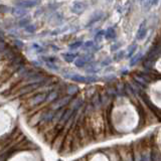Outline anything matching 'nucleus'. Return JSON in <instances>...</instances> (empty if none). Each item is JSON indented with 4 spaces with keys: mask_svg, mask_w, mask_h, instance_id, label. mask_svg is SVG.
Masks as SVG:
<instances>
[{
    "mask_svg": "<svg viewBox=\"0 0 161 161\" xmlns=\"http://www.w3.org/2000/svg\"><path fill=\"white\" fill-rule=\"evenodd\" d=\"M40 0H21L20 2L17 3V6L22 8H30L33 6H36L39 3Z\"/></svg>",
    "mask_w": 161,
    "mask_h": 161,
    "instance_id": "nucleus-1",
    "label": "nucleus"
},
{
    "mask_svg": "<svg viewBox=\"0 0 161 161\" xmlns=\"http://www.w3.org/2000/svg\"><path fill=\"white\" fill-rule=\"evenodd\" d=\"M72 80L79 83H92V82H95V80H97V79L94 77H82V75H73Z\"/></svg>",
    "mask_w": 161,
    "mask_h": 161,
    "instance_id": "nucleus-2",
    "label": "nucleus"
},
{
    "mask_svg": "<svg viewBox=\"0 0 161 161\" xmlns=\"http://www.w3.org/2000/svg\"><path fill=\"white\" fill-rule=\"evenodd\" d=\"M44 100H45V95L44 94H38L29 101V105L31 106V107L32 106H36V105H39Z\"/></svg>",
    "mask_w": 161,
    "mask_h": 161,
    "instance_id": "nucleus-3",
    "label": "nucleus"
},
{
    "mask_svg": "<svg viewBox=\"0 0 161 161\" xmlns=\"http://www.w3.org/2000/svg\"><path fill=\"white\" fill-rule=\"evenodd\" d=\"M146 33H147V28H146L145 22H142V23H141L140 26H139V29H138L137 38H138L139 40H142V39L146 36Z\"/></svg>",
    "mask_w": 161,
    "mask_h": 161,
    "instance_id": "nucleus-4",
    "label": "nucleus"
},
{
    "mask_svg": "<svg viewBox=\"0 0 161 161\" xmlns=\"http://www.w3.org/2000/svg\"><path fill=\"white\" fill-rule=\"evenodd\" d=\"M70 101V97H64V98H62L60 100H58V101H57V103H55L54 105H53V109H58V108H60V107H64V106H65L67 105L69 102Z\"/></svg>",
    "mask_w": 161,
    "mask_h": 161,
    "instance_id": "nucleus-5",
    "label": "nucleus"
},
{
    "mask_svg": "<svg viewBox=\"0 0 161 161\" xmlns=\"http://www.w3.org/2000/svg\"><path fill=\"white\" fill-rule=\"evenodd\" d=\"M85 10V5L83 3H75L73 6V12L75 14H80Z\"/></svg>",
    "mask_w": 161,
    "mask_h": 161,
    "instance_id": "nucleus-6",
    "label": "nucleus"
},
{
    "mask_svg": "<svg viewBox=\"0 0 161 161\" xmlns=\"http://www.w3.org/2000/svg\"><path fill=\"white\" fill-rule=\"evenodd\" d=\"M25 13H26V11L24 10V8H14L13 9V14L15 15V16L17 17H21L23 16V15H25Z\"/></svg>",
    "mask_w": 161,
    "mask_h": 161,
    "instance_id": "nucleus-7",
    "label": "nucleus"
},
{
    "mask_svg": "<svg viewBox=\"0 0 161 161\" xmlns=\"http://www.w3.org/2000/svg\"><path fill=\"white\" fill-rule=\"evenodd\" d=\"M105 36H106V38H108V39H113V38H115V36H116L115 30L113 28H109L107 31H106Z\"/></svg>",
    "mask_w": 161,
    "mask_h": 161,
    "instance_id": "nucleus-8",
    "label": "nucleus"
},
{
    "mask_svg": "<svg viewBox=\"0 0 161 161\" xmlns=\"http://www.w3.org/2000/svg\"><path fill=\"white\" fill-rule=\"evenodd\" d=\"M38 86H39V84H38V83L34 84V85L27 86V87H25V88H23V89H22V92H21V93H28V92H30V91H31V90H34L35 88H37Z\"/></svg>",
    "mask_w": 161,
    "mask_h": 161,
    "instance_id": "nucleus-9",
    "label": "nucleus"
},
{
    "mask_svg": "<svg viewBox=\"0 0 161 161\" xmlns=\"http://www.w3.org/2000/svg\"><path fill=\"white\" fill-rule=\"evenodd\" d=\"M72 110H67L64 112V116H63V118H62V120H60V122L62 123H64V121H68L69 119V117L72 116Z\"/></svg>",
    "mask_w": 161,
    "mask_h": 161,
    "instance_id": "nucleus-10",
    "label": "nucleus"
},
{
    "mask_svg": "<svg viewBox=\"0 0 161 161\" xmlns=\"http://www.w3.org/2000/svg\"><path fill=\"white\" fill-rule=\"evenodd\" d=\"M64 58L67 60V62H69V63L74 62V59L75 58V54H73V53H64Z\"/></svg>",
    "mask_w": 161,
    "mask_h": 161,
    "instance_id": "nucleus-11",
    "label": "nucleus"
},
{
    "mask_svg": "<svg viewBox=\"0 0 161 161\" xmlns=\"http://www.w3.org/2000/svg\"><path fill=\"white\" fill-rule=\"evenodd\" d=\"M86 63H87V59L86 58H78L77 60H75V65L77 67H84V65L86 64Z\"/></svg>",
    "mask_w": 161,
    "mask_h": 161,
    "instance_id": "nucleus-12",
    "label": "nucleus"
},
{
    "mask_svg": "<svg viewBox=\"0 0 161 161\" xmlns=\"http://www.w3.org/2000/svg\"><path fill=\"white\" fill-rule=\"evenodd\" d=\"M159 53V47H154L151 52L149 53V54H148V58H155L156 55H157Z\"/></svg>",
    "mask_w": 161,
    "mask_h": 161,
    "instance_id": "nucleus-13",
    "label": "nucleus"
},
{
    "mask_svg": "<svg viewBox=\"0 0 161 161\" xmlns=\"http://www.w3.org/2000/svg\"><path fill=\"white\" fill-rule=\"evenodd\" d=\"M141 57H142V54H141V53H138V54H136V55H134V57L132 58H131V62H130V64L131 65H134L136 63H137L138 62V60L140 59V58Z\"/></svg>",
    "mask_w": 161,
    "mask_h": 161,
    "instance_id": "nucleus-14",
    "label": "nucleus"
},
{
    "mask_svg": "<svg viewBox=\"0 0 161 161\" xmlns=\"http://www.w3.org/2000/svg\"><path fill=\"white\" fill-rule=\"evenodd\" d=\"M57 98H58V93H50L49 95H48V98L47 99V101H50V102H52V101H54V100H57Z\"/></svg>",
    "mask_w": 161,
    "mask_h": 161,
    "instance_id": "nucleus-15",
    "label": "nucleus"
},
{
    "mask_svg": "<svg viewBox=\"0 0 161 161\" xmlns=\"http://www.w3.org/2000/svg\"><path fill=\"white\" fill-rule=\"evenodd\" d=\"M78 92V88L75 87V86H70V87L69 88V94L73 95V94H75Z\"/></svg>",
    "mask_w": 161,
    "mask_h": 161,
    "instance_id": "nucleus-16",
    "label": "nucleus"
},
{
    "mask_svg": "<svg viewBox=\"0 0 161 161\" xmlns=\"http://www.w3.org/2000/svg\"><path fill=\"white\" fill-rule=\"evenodd\" d=\"M136 48H137V45H135V44L131 45V47H129V53H128L129 57H131V55H132V53L135 52V49H136Z\"/></svg>",
    "mask_w": 161,
    "mask_h": 161,
    "instance_id": "nucleus-17",
    "label": "nucleus"
},
{
    "mask_svg": "<svg viewBox=\"0 0 161 161\" xmlns=\"http://www.w3.org/2000/svg\"><path fill=\"white\" fill-rule=\"evenodd\" d=\"M80 45H82V42H75V43H73V44H70V45H69V47L75 49V48H78L79 47H80Z\"/></svg>",
    "mask_w": 161,
    "mask_h": 161,
    "instance_id": "nucleus-18",
    "label": "nucleus"
},
{
    "mask_svg": "<svg viewBox=\"0 0 161 161\" xmlns=\"http://www.w3.org/2000/svg\"><path fill=\"white\" fill-rule=\"evenodd\" d=\"M25 29H26L27 31H30V32H31V31H33V30H35V26H33V25H31V26H27Z\"/></svg>",
    "mask_w": 161,
    "mask_h": 161,
    "instance_id": "nucleus-19",
    "label": "nucleus"
},
{
    "mask_svg": "<svg viewBox=\"0 0 161 161\" xmlns=\"http://www.w3.org/2000/svg\"><path fill=\"white\" fill-rule=\"evenodd\" d=\"M86 45H87V47H92V45H93V42H87V43H86Z\"/></svg>",
    "mask_w": 161,
    "mask_h": 161,
    "instance_id": "nucleus-20",
    "label": "nucleus"
},
{
    "mask_svg": "<svg viewBox=\"0 0 161 161\" xmlns=\"http://www.w3.org/2000/svg\"><path fill=\"white\" fill-rule=\"evenodd\" d=\"M140 1H141V2H142V1H143V0H140Z\"/></svg>",
    "mask_w": 161,
    "mask_h": 161,
    "instance_id": "nucleus-21",
    "label": "nucleus"
}]
</instances>
